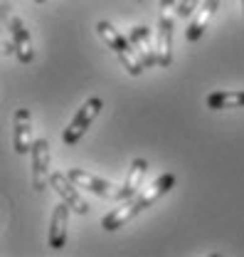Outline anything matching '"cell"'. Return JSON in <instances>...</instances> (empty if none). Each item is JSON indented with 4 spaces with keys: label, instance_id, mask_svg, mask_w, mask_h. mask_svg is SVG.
<instances>
[{
    "label": "cell",
    "instance_id": "obj_1",
    "mask_svg": "<svg viewBox=\"0 0 244 257\" xmlns=\"http://www.w3.org/2000/svg\"><path fill=\"white\" fill-rule=\"evenodd\" d=\"M173 186H175V176H173V173H163V176H158L148 188H141L133 198H128L121 208L106 213V215L101 218V227H104L106 232H114V230L123 227L128 220H133L138 213H143L146 208H151L155 200H160V198L170 191Z\"/></svg>",
    "mask_w": 244,
    "mask_h": 257
},
{
    "label": "cell",
    "instance_id": "obj_2",
    "mask_svg": "<svg viewBox=\"0 0 244 257\" xmlns=\"http://www.w3.org/2000/svg\"><path fill=\"white\" fill-rule=\"evenodd\" d=\"M96 32H99V37L116 52V57L121 60V64L126 67V72H128L131 77H138V74L146 69L143 62H141V57H138V52H136V47H133V42H131L128 37H123L111 23L99 20V23H96Z\"/></svg>",
    "mask_w": 244,
    "mask_h": 257
},
{
    "label": "cell",
    "instance_id": "obj_3",
    "mask_svg": "<svg viewBox=\"0 0 244 257\" xmlns=\"http://www.w3.org/2000/svg\"><path fill=\"white\" fill-rule=\"evenodd\" d=\"M178 18L175 0H160V18H158V42H155V57L160 67L173 64V25Z\"/></svg>",
    "mask_w": 244,
    "mask_h": 257
},
{
    "label": "cell",
    "instance_id": "obj_4",
    "mask_svg": "<svg viewBox=\"0 0 244 257\" xmlns=\"http://www.w3.org/2000/svg\"><path fill=\"white\" fill-rule=\"evenodd\" d=\"M104 109V101L99 99V96H92V99H87L79 109H77V114H74V119L67 124V128L62 131V141L67 144V146H74L84 134H87V128L94 124V119L99 116V111Z\"/></svg>",
    "mask_w": 244,
    "mask_h": 257
},
{
    "label": "cell",
    "instance_id": "obj_5",
    "mask_svg": "<svg viewBox=\"0 0 244 257\" xmlns=\"http://www.w3.org/2000/svg\"><path fill=\"white\" fill-rule=\"evenodd\" d=\"M50 186L60 193V198L64 200V203H69V208H72L74 213H79V215H87V213H89L92 205L82 198V193L77 191L79 186H77L69 176H64V173H60V171H52V176H50Z\"/></svg>",
    "mask_w": 244,
    "mask_h": 257
},
{
    "label": "cell",
    "instance_id": "obj_6",
    "mask_svg": "<svg viewBox=\"0 0 244 257\" xmlns=\"http://www.w3.org/2000/svg\"><path fill=\"white\" fill-rule=\"evenodd\" d=\"M30 159H32V188L35 191H45L47 181L52 176V171H50V141L47 139H37L35 141Z\"/></svg>",
    "mask_w": 244,
    "mask_h": 257
},
{
    "label": "cell",
    "instance_id": "obj_7",
    "mask_svg": "<svg viewBox=\"0 0 244 257\" xmlns=\"http://www.w3.org/2000/svg\"><path fill=\"white\" fill-rule=\"evenodd\" d=\"M8 28H10V37H13V42H15V55H18V60L23 64L32 62L35 50H32V37H30L28 25H25L18 15H13L10 23H8Z\"/></svg>",
    "mask_w": 244,
    "mask_h": 257
},
{
    "label": "cell",
    "instance_id": "obj_8",
    "mask_svg": "<svg viewBox=\"0 0 244 257\" xmlns=\"http://www.w3.org/2000/svg\"><path fill=\"white\" fill-rule=\"evenodd\" d=\"M146 173H148V161L146 159H133L131 161L128 173H126V181H123V186L116 191L114 198H119V200H128V198H133L136 193L143 188Z\"/></svg>",
    "mask_w": 244,
    "mask_h": 257
},
{
    "label": "cell",
    "instance_id": "obj_9",
    "mask_svg": "<svg viewBox=\"0 0 244 257\" xmlns=\"http://www.w3.org/2000/svg\"><path fill=\"white\" fill-rule=\"evenodd\" d=\"M13 144H15V151L20 156H28L35 146L32 141V116L30 109H18L15 111V134H13Z\"/></svg>",
    "mask_w": 244,
    "mask_h": 257
},
{
    "label": "cell",
    "instance_id": "obj_10",
    "mask_svg": "<svg viewBox=\"0 0 244 257\" xmlns=\"http://www.w3.org/2000/svg\"><path fill=\"white\" fill-rule=\"evenodd\" d=\"M67 176H69L79 188H87V191L96 193V195H101V198H111V195H116V193L111 191L114 186H111L109 181H104V178H99V176H94V173H87L84 168H69Z\"/></svg>",
    "mask_w": 244,
    "mask_h": 257
},
{
    "label": "cell",
    "instance_id": "obj_11",
    "mask_svg": "<svg viewBox=\"0 0 244 257\" xmlns=\"http://www.w3.org/2000/svg\"><path fill=\"white\" fill-rule=\"evenodd\" d=\"M69 203L62 200L60 205L55 208L52 213V220H50V247L52 250H62L64 242H67V225H69Z\"/></svg>",
    "mask_w": 244,
    "mask_h": 257
},
{
    "label": "cell",
    "instance_id": "obj_12",
    "mask_svg": "<svg viewBox=\"0 0 244 257\" xmlns=\"http://www.w3.org/2000/svg\"><path fill=\"white\" fill-rule=\"evenodd\" d=\"M128 40L133 42V47H136V52H138V57H141V62H143L146 69L153 67V64H158L155 47L151 45V30H148L146 25H136V28H131Z\"/></svg>",
    "mask_w": 244,
    "mask_h": 257
},
{
    "label": "cell",
    "instance_id": "obj_13",
    "mask_svg": "<svg viewBox=\"0 0 244 257\" xmlns=\"http://www.w3.org/2000/svg\"><path fill=\"white\" fill-rule=\"evenodd\" d=\"M217 8H219V0H207V3H202V5L197 8V15L190 20V25H187V30H185V40H187V42H197V40L202 37V32L207 30V25H210V20H212Z\"/></svg>",
    "mask_w": 244,
    "mask_h": 257
},
{
    "label": "cell",
    "instance_id": "obj_14",
    "mask_svg": "<svg viewBox=\"0 0 244 257\" xmlns=\"http://www.w3.org/2000/svg\"><path fill=\"white\" fill-rule=\"evenodd\" d=\"M207 109L222 111V109H242L244 106V89H227V92H212L205 99Z\"/></svg>",
    "mask_w": 244,
    "mask_h": 257
},
{
    "label": "cell",
    "instance_id": "obj_15",
    "mask_svg": "<svg viewBox=\"0 0 244 257\" xmlns=\"http://www.w3.org/2000/svg\"><path fill=\"white\" fill-rule=\"evenodd\" d=\"M200 3H202V0H180V3H178V18L192 15V13L200 8Z\"/></svg>",
    "mask_w": 244,
    "mask_h": 257
},
{
    "label": "cell",
    "instance_id": "obj_16",
    "mask_svg": "<svg viewBox=\"0 0 244 257\" xmlns=\"http://www.w3.org/2000/svg\"><path fill=\"white\" fill-rule=\"evenodd\" d=\"M3 52H5V55L15 52V42H13V40H5V42H3Z\"/></svg>",
    "mask_w": 244,
    "mask_h": 257
},
{
    "label": "cell",
    "instance_id": "obj_17",
    "mask_svg": "<svg viewBox=\"0 0 244 257\" xmlns=\"http://www.w3.org/2000/svg\"><path fill=\"white\" fill-rule=\"evenodd\" d=\"M239 5H242V13H244V0H239Z\"/></svg>",
    "mask_w": 244,
    "mask_h": 257
},
{
    "label": "cell",
    "instance_id": "obj_18",
    "mask_svg": "<svg viewBox=\"0 0 244 257\" xmlns=\"http://www.w3.org/2000/svg\"><path fill=\"white\" fill-rule=\"evenodd\" d=\"M35 3H45V0H35Z\"/></svg>",
    "mask_w": 244,
    "mask_h": 257
},
{
    "label": "cell",
    "instance_id": "obj_19",
    "mask_svg": "<svg viewBox=\"0 0 244 257\" xmlns=\"http://www.w3.org/2000/svg\"><path fill=\"white\" fill-rule=\"evenodd\" d=\"M138 3H141V0H138Z\"/></svg>",
    "mask_w": 244,
    "mask_h": 257
}]
</instances>
